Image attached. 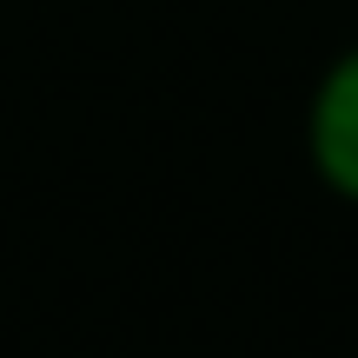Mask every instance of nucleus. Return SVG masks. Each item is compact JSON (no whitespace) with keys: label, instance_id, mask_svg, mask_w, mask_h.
Listing matches in <instances>:
<instances>
[{"label":"nucleus","instance_id":"1","mask_svg":"<svg viewBox=\"0 0 358 358\" xmlns=\"http://www.w3.org/2000/svg\"><path fill=\"white\" fill-rule=\"evenodd\" d=\"M306 159L325 179V192L358 206V47H345L319 73L306 106Z\"/></svg>","mask_w":358,"mask_h":358}]
</instances>
